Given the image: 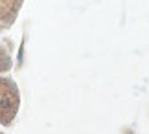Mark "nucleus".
<instances>
[{"instance_id":"nucleus-3","label":"nucleus","mask_w":149,"mask_h":134,"mask_svg":"<svg viewBox=\"0 0 149 134\" xmlns=\"http://www.w3.org/2000/svg\"><path fill=\"white\" fill-rule=\"evenodd\" d=\"M0 134H2V132H0Z\"/></svg>"},{"instance_id":"nucleus-2","label":"nucleus","mask_w":149,"mask_h":134,"mask_svg":"<svg viewBox=\"0 0 149 134\" xmlns=\"http://www.w3.org/2000/svg\"><path fill=\"white\" fill-rule=\"evenodd\" d=\"M22 6V0H0V22L2 24H11L15 20Z\"/></svg>"},{"instance_id":"nucleus-1","label":"nucleus","mask_w":149,"mask_h":134,"mask_svg":"<svg viewBox=\"0 0 149 134\" xmlns=\"http://www.w3.org/2000/svg\"><path fill=\"white\" fill-rule=\"evenodd\" d=\"M19 97H17V88L13 81L9 79H0V121L9 123L11 118L15 116Z\"/></svg>"}]
</instances>
